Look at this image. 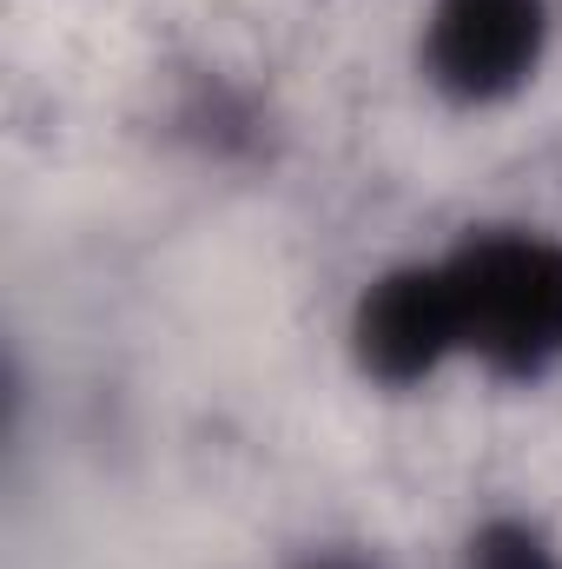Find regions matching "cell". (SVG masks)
Wrapping results in <instances>:
<instances>
[{
	"instance_id": "cell-4",
	"label": "cell",
	"mask_w": 562,
	"mask_h": 569,
	"mask_svg": "<svg viewBox=\"0 0 562 569\" xmlns=\"http://www.w3.org/2000/svg\"><path fill=\"white\" fill-rule=\"evenodd\" d=\"M456 569H562V537L536 510H483L463 530Z\"/></svg>"
},
{
	"instance_id": "cell-5",
	"label": "cell",
	"mask_w": 562,
	"mask_h": 569,
	"mask_svg": "<svg viewBox=\"0 0 562 569\" xmlns=\"http://www.w3.org/2000/svg\"><path fill=\"white\" fill-rule=\"evenodd\" d=\"M291 569H384L371 550H351V543H324V550H304Z\"/></svg>"
},
{
	"instance_id": "cell-1",
	"label": "cell",
	"mask_w": 562,
	"mask_h": 569,
	"mask_svg": "<svg viewBox=\"0 0 562 569\" xmlns=\"http://www.w3.org/2000/svg\"><path fill=\"white\" fill-rule=\"evenodd\" d=\"M436 259L470 371L516 391L562 378V226H470Z\"/></svg>"
},
{
	"instance_id": "cell-3",
	"label": "cell",
	"mask_w": 562,
	"mask_h": 569,
	"mask_svg": "<svg viewBox=\"0 0 562 569\" xmlns=\"http://www.w3.org/2000/svg\"><path fill=\"white\" fill-rule=\"evenodd\" d=\"M344 358L384 398H411L463 371V325H456V298L436 252L391 259L351 291Z\"/></svg>"
},
{
	"instance_id": "cell-2",
	"label": "cell",
	"mask_w": 562,
	"mask_h": 569,
	"mask_svg": "<svg viewBox=\"0 0 562 569\" xmlns=\"http://www.w3.org/2000/svg\"><path fill=\"white\" fill-rule=\"evenodd\" d=\"M556 33V0H423L418 80L450 113H503L550 73Z\"/></svg>"
}]
</instances>
